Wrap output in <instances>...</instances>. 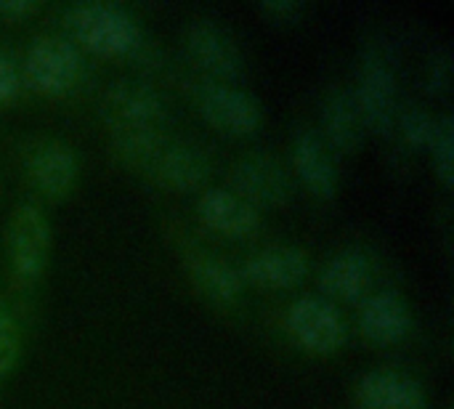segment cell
I'll use <instances>...</instances> for the list:
<instances>
[{"mask_svg": "<svg viewBox=\"0 0 454 409\" xmlns=\"http://www.w3.org/2000/svg\"><path fill=\"white\" fill-rule=\"evenodd\" d=\"M64 27L77 48L96 56H136L144 45L138 19L120 3H74L64 11Z\"/></svg>", "mask_w": 454, "mask_h": 409, "instance_id": "6da1fadb", "label": "cell"}, {"mask_svg": "<svg viewBox=\"0 0 454 409\" xmlns=\"http://www.w3.org/2000/svg\"><path fill=\"white\" fill-rule=\"evenodd\" d=\"M351 90L364 128L378 136H391L399 117V83L394 61L380 43H367L359 61V77Z\"/></svg>", "mask_w": 454, "mask_h": 409, "instance_id": "7a4b0ae2", "label": "cell"}, {"mask_svg": "<svg viewBox=\"0 0 454 409\" xmlns=\"http://www.w3.org/2000/svg\"><path fill=\"white\" fill-rule=\"evenodd\" d=\"M21 83H27L40 96H67L72 93L85 72L82 51L59 35H40L29 43L21 61Z\"/></svg>", "mask_w": 454, "mask_h": 409, "instance_id": "3957f363", "label": "cell"}, {"mask_svg": "<svg viewBox=\"0 0 454 409\" xmlns=\"http://www.w3.org/2000/svg\"><path fill=\"white\" fill-rule=\"evenodd\" d=\"M5 253L11 274L19 285L32 287L51 261V224L35 202H21L11 213L5 229Z\"/></svg>", "mask_w": 454, "mask_h": 409, "instance_id": "277c9868", "label": "cell"}, {"mask_svg": "<svg viewBox=\"0 0 454 409\" xmlns=\"http://www.w3.org/2000/svg\"><path fill=\"white\" fill-rule=\"evenodd\" d=\"M98 112L112 133L162 130L168 120V106L157 88L136 77L112 83L101 96Z\"/></svg>", "mask_w": 454, "mask_h": 409, "instance_id": "5b68a950", "label": "cell"}, {"mask_svg": "<svg viewBox=\"0 0 454 409\" xmlns=\"http://www.w3.org/2000/svg\"><path fill=\"white\" fill-rule=\"evenodd\" d=\"M285 330L290 341L317 357H330L340 351L348 341L346 319L333 301L319 295L298 298L285 311Z\"/></svg>", "mask_w": 454, "mask_h": 409, "instance_id": "8992f818", "label": "cell"}, {"mask_svg": "<svg viewBox=\"0 0 454 409\" xmlns=\"http://www.w3.org/2000/svg\"><path fill=\"white\" fill-rule=\"evenodd\" d=\"M29 184L48 200H64L77 189L80 157L61 138H32L21 152Z\"/></svg>", "mask_w": 454, "mask_h": 409, "instance_id": "52a82bcc", "label": "cell"}, {"mask_svg": "<svg viewBox=\"0 0 454 409\" xmlns=\"http://www.w3.org/2000/svg\"><path fill=\"white\" fill-rule=\"evenodd\" d=\"M231 186L255 210L279 208L293 197V173L271 152H247L231 168Z\"/></svg>", "mask_w": 454, "mask_h": 409, "instance_id": "ba28073f", "label": "cell"}, {"mask_svg": "<svg viewBox=\"0 0 454 409\" xmlns=\"http://www.w3.org/2000/svg\"><path fill=\"white\" fill-rule=\"evenodd\" d=\"M197 112L210 122L215 130L229 136H250L261 128V104L245 88L231 83L202 80L194 88Z\"/></svg>", "mask_w": 454, "mask_h": 409, "instance_id": "9c48e42d", "label": "cell"}, {"mask_svg": "<svg viewBox=\"0 0 454 409\" xmlns=\"http://www.w3.org/2000/svg\"><path fill=\"white\" fill-rule=\"evenodd\" d=\"M184 48L197 69L215 83H234L245 72V56L237 40L210 19H194L184 32Z\"/></svg>", "mask_w": 454, "mask_h": 409, "instance_id": "30bf717a", "label": "cell"}, {"mask_svg": "<svg viewBox=\"0 0 454 409\" xmlns=\"http://www.w3.org/2000/svg\"><path fill=\"white\" fill-rule=\"evenodd\" d=\"M213 162L207 152L192 141H173L165 138L160 152L152 157L144 176L170 192H194L210 178Z\"/></svg>", "mask_w": 454, "mask_h": 409, "instance_id": "8fae6325", "label": "cell"}, {"mask_svg": "<svg viewBox=\"0 0 454 409\" xmlns=\"http://www.w3.org/2000/svg\"><path fill=\"white\" fill-rule=\"evenodd\" d=\"M356 409H428L426 389L402 370H370L354 389Z\"/></svg>", "mask_w": 454, "mask_h": 409, "instance_id": "7c38bea8", "label": "cell"}, {"mask_svg": "<svg viewBox=\"0 0 454 409\" xmlns=\"http://www.w3.org/2000/svg\"><path fill=\"white\" fill-rule=\"evenodd\" d=\"M309 269H311V261L306 250L295 245H277V248L253 253L242 263L239 277L245 285H255L263 290H287V287L301 285L309 277Z\"/></svg>", "mask_w": 454, "mask_h": 409, "instance_id": "4fadbf2b", "label": "cell"}, {"mask_svg": "<svg viewBox=\"0 0 454 409\" xmlns=\"http://www.w3.org/2000/svg\"><path fill=\"white\" fill-rule=\"evenodd\" d=\"M184 263H186V274H189L192 287L207 303L226 309V306H234L239 301L245 282L239 277V269L231 266L229 261L218 258L210 250L192 248V250H186Z\"/></svg>", "mask_w": 454, "mask_h": 409, "instance_id": "5bb4252c", "label": "cell"}, {"mask_svg": "<svg viewBox=\"0 0 454 409\" xmlns=\"http://www.w3.org/2000/svg\"><path fill=\"white\" fill-rule=\"evenodd\" d=\"M359 330L367 343L372 346H396L402 343L412 330V314L410 306L399 293L383 290L370 293L359 303Z\"/></svg>", "mask_w": 454, "mask_h": 409, "instance_id": "9a60e30c", "label": "cell"}, {"mask_svg": "<svg viewBox=\"0 0 454 409\" xmlns=\"http://www.w3.org/2000/svg\"><path fill=\"white\" fill-rule=\"evenodd\" d=\"M364 120L356 106L354 90L346 85H333L322 98V141L327 149L351 154L364 141Z\"/></svg>", "mask_w": 454, "mask_h": 409, "instance_id": "2e32d148", "label": "cell"}, {"mask_svg": "<svg viewBox=\"0 0 454 409\" xmlns=\"http://www.w3.org/2000/svg\"><path fill=\"white\" fill-rule=\"evenodd\" d=\"M293 170L301 184L319 200H333L338 194V165L327 144L314 130H298L293 138Z\"/></svg>", "mask_w": 454, "mask_h": 409, "instance_id": "e0dca14e", "label": "cell"}, {"mask_svg": "<svg viewBox=\"0 0 454 409\" xmlns=\"http://www.w3.org/2000/svg\"><path fill=\"white\" fill-rule=\"evenodd\" d=\"M319 290L325 298L343 303H362L372 290V261L359 248L335 253L319 271Z\"/></svg>", "mask_w": 454, "mask_h": 409, "instance_id": "ac0fdd59", "label": "cell"}, {"mask_svg": "<svg viewBox=\"0 0 454 409\" xmlns=\"http://www.w3.org/2000/svg\"><path fill=\"white\" fill-rule=\"evenodd\" d=\"M197 216L207 229L234 240L250 237L261 229V210L247 205L231 189H205L197 200Z\"/></svg>", "mask_w": 454, "mask_h": 409, "instance_id": "d6986e66", "label": "cell"}, {"mask_svg": "<svg viewBox=\"0 0 454 409\" xmlns=\"http://www.w3.org/2000/svg\"><path fill=\"white\" fill-rule=\"evenodd\" d=\"M165 130H138V133H112L109 138V157L122 165L125 170L141 173L149 168L152 157L165 144Z\"/></svg>", "mask_w": 454, "mask_h": 409, "instance_id": "ffe728a7", "label": "cell"}, {"mask_svg": "<svg viewBox=\"0 0 454 409\" xmlns=\"http://www.w3.org/2000/svg\"><path fill=\"white\" fill-rule=\"evenodd\" d=\"M436 122H439V117L431 109H426L423 104H410V106L399 109L394 130L402 133V138L410 149H428L434 141V133H436Z\"/></svg>", "mask_w": 454, "mask_h": 409, "instance_id": "44dd1931", "label": "cell"}, {"mask_svg": "<svg viewBox=\"0 0 454 409\" xmlns=\"http://www.w3.org/2000/svg\"><path fill=\"white\" fill-rule=\"evenodd\" d=\"M431 157H434V170L439 176V181L450 189L454 184V120L452 114H442L436 122V133L434 141L428 146Z\"/></svg>", "mask_w": 454, "mask_h": 409, "instance_id": "7402d4cb", "label": "cell"}, {"mask_svg": "<svg viewBox=\"0 0 454 409\" xmlns=\"http://www.w3.org/2000/svg\"><path fill=\"white\" fill-rule=\"evenodd\" d=\"M21 351H24L21 327L11 314V309L0 303V381L13 375V370L21 362Z\"/></svg>", "mask_w": 454, "mask_h": 409, "instance_id": "603a6c76", "label": "cell"}, {"mask_svg": "<svg viewBox=\"0 0 454 409\" xmlns=\"http://www.w3.org/2000/svg\"><path fill=\"white\" fill-rule=\"evenodd\" d=\"M426 85L434 96L447 93L452 85V51L447 45H439L431 51L428 64H426Z\"/></svg>", "mask_w": 454, "mask_h": 409, "instance_id": "cb8c5ba5", "label": "cell"}, {"mask_svg": "<svg viewBox=\"0 0 454 409\" xmlns=\"http://www.w3.org/2000/svg\"><path fill=\"white\" fill-rule=\"evenodd\" d=\"M258 8H261V13H266L269 19H274L279 24H293L306 13V3H298V0H266Z\"/></svg>", "mask_w": 454, "mask_h": 409, "instance_id": "d4e9b609", "label": "cell"}, {"mask_svg": "<svg viewBox=\"0 0 454 409\" xmlns=\"http://www.w3.org/2000/svg\"><path fill=\"white\" fill-rule=\"evenodd\" d=\"M19 88H21V72H19V67L5 53H0V106L8 104V101H13L16 93H19Z\"/></svg>", "mask_w": 454, "mask_h": 409, "instance_id": "484cf974", "label": "cell"}, {"mask_svg": "<svg viewBox=\"0 0 454 409\" xmlns=\"http://www.w3.org/2000/svg\"><path fill=\"white\" fill-rule=\"evenodd\" d=\"M40 11V3L35 0H0V19L5 21H21Z\"/></svg>", "mask_w": 454, "mask_h": 409, "instance_id": "4316f807", "label": "cell"}]
</instances>
